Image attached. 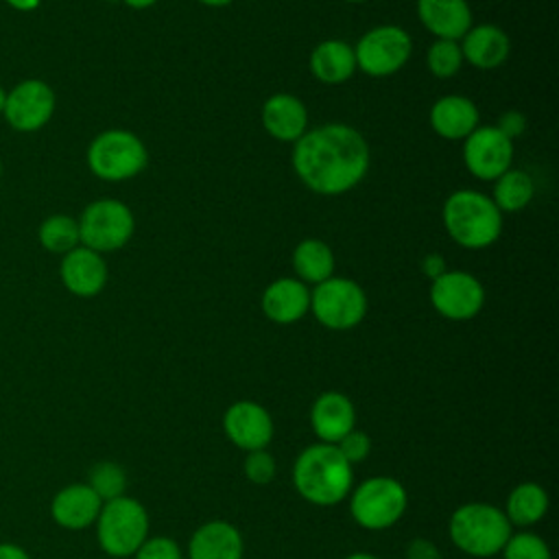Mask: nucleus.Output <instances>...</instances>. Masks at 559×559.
I'll return each instance as SVG.
<instances>
[{"mask_svg": "<svg viewBox=\"0 0 559 559\" xmlns=\"http://www.w3.org/2000/svg\"><path fill=\"white\" fill-rule=\"evenodd\" d=\"M96 496L107 502L114 498L124 496L127 489V474L124 469L114 461H100L90 469V483H87Z\"/></svg>", "mask_w": 559, "mask_h": 559, "instance_id": "29", "label": "nucleus"}, {"mask_svg": "<svg viewBox=\"0 0 559 559\" xmlns=\"http://www.w3.org/2000/svg\"><path fill=\"white\" fill-rule=\"evenodd\" d=\"M100 507H103V500L96 496V491L87 483H74L57 491L50 504V513L59 526L70 531H81L96 522Z\"/></svg>", "mask_w": 559, "mask_h": 559, "instance_id": "16", "label": "nucleus"}, {"mask_svg": "<svg viewBox=\"0 0 559 559\" xmlns=\"http://www.w3.org/2000/svg\"><path fill=\"white\" fill-rule=\"evenodd\" d=\"M133 559H181L179 546L170 537H146L131 555Z\"/></svg>", "mask_w": 559, "mask_h": 559, "instance_id": "34", "label": "nucleus"}, {"mask_svg": "<svg viewBox=\"0 0 559 559\" xmlns=\"http://www.w3.org/2000/svg\"><path fill=\"white\" fill-rule=\"evenodd\" d=\"M496 127H498L504 135H509V138L513 140L515 135H520V133L524 131L526 120H524V116H522L520 111H504V114L500 116V120H498Z\"/></svg>", "mask_w": 559, "mask_h": 559, "instance_id": "35", "label": "nucleus"}, {"mask_svg": "<svg viewBox=\"0 0 559 559\" xmlns=\"http://www.w3.org/2000/svg\"><path fill=\"white\" fill-rule=\"evenodd\" d=\"M0 559H31V557H28V552L22 546L2 542L0 544Z\"/></svg>", "mask_w": 559, "mask_h": 559, "instance_id": "38", "label": "nucleus"}, {"mask_svg": "<svg viewBox=\"0 0 559 559\" xmlns=\"http://www.w3.org/2000/svg\"><path fill=\"white\" fill-rule=\"evenodd\" d=\"M242 472L253 485H266L275 476V459L264 448L262 450H251L245 456Z\"/></svg>", "mask_w": 559, "mask_h": 559, "instance_id": "32", "label": "nucleus"}, {"mask_svg": "<svg viewBox=\"0 0 559 559\" xmlns=\"http://www.w3.org/2000/svg\"><path fill=\"white\" fill-rule=\"evenodd\" d=\"M500 552L504 559H550L548 544L535 533H511Z\"/></svg>", "mask_w": 559, "mask_h": 559, "instance_id": "31", "label": "nucleus"}, {"mask_svg": "<svg viewBox=\"0 0 559 559\" xmlns=\"http://www.w3.org/2000/svg\"><path fill=\"white\" fill-rule=\"evenodd\" d=\"M345 559H378L376 555H369V552H352V555H347Z\"/></svg>", "mask_w": 559, "mask_h": 559, "instance_id": "42", "label": "nucleus"}, {"mask_svg": "<svg viewBox=\"0 0 559 559\" xmlns=\"http://www.w3.org/2000/svg\"><path fill=\"white\" fill-rule=\"evenodd\" d=\"M421 269H424V273H426L430 280H437L439 275H443V273L448 271L445 260H443L439 253H428V255L421 260Z\"/></svg>", "mask_w": 559, "mask_h": 559, "instance_id": "37", "label": "nucleus"}, {"mask_svg": "<svg viewBox=\"0 0 559 559\" xmlns=\"http://www.w3.org/2000/svg\"><path fill=\"white\" fill-rule=\"evenodd\" d=\"M356 411L352 400L338 391L321 393L310 411V424L314 435L323 443H336L349 430H354Z\"/></svg>", "mask_w": 559, "mask_h": 559, "instance_id": "19", "label": "nucleus"}, {"mask_svg": "<svg viewBox=\"0 0 559 559\" xmlns=\"http://www.w3.org/2000/svg\"><path fill=\"white\" fill-rule=\"evenodd\" d=\"M443 227L465 249H485L502 234V212L478 190H456L443 203Z\"/></svg>", "mask_w": 559, "mask_h": 559, "instance_id": "3", "label": "nucleus"}, {"mask_svg": "<svg viewBox=\"0 0 559 559\" xmlns=\"http://www.w3.org/2000/svg\"><path fill=\"white\" fill-rule=\"evenodd\" d=\"M417 17L437 39L459 41L472 26L467 0H417Z\"/></svg>", "mask_w": 559, "mask_h": 559, "instance_id": "20", "label": "nucleus"}, {"mask_svg": "<svg viewBox=\"0 0 559 559\" xmlns=\"http://www.w3.org/2000/svg\"><path fill=\"white\" fill-rule=\"evenodd\" d=\"M59 277L72 295L94 297L107 284V262L103 253L79 245L61 255Z\"/></svg>", "mask_w": 559, "mask_h": 559, "instance_id": "15", "label": "nucleus"}, {"mask_svg": "<svg viewBox=\"0 0 559 559\" xmlns=\"http://www.w3.org/2000/svg\"><path fill=\"white\" fill-rule=\"evenodd\" d=\"M39 245L50 253H68L81 245L79 223L70 214H50L37 227Z\"/></svg>", "mask_w": 559, "mask_h": 559, "instance_id": "28", "label": "nucleus"}, {"mask_svg": "<svg viewBox=\"0 0 559 559\" xmlns=\"http://www.w3.org/2000/svg\"><path fill=\"white\" fill-rule=\"evenodd\" d=\"M76 223L81 245L98 253L122 249L135 231V218L129 205L109 197L85 205Z\"/></svg>", "mask_w": 559, "mask_h": 559, "instance_id": "7", "label": "nucleus"}, {"mask_svg": "<svg viewBox=\"0 0 559 559\" xmlns=\"http://www.w3.org/2000/svg\"><path fill=\"white\" fill-rule=\"evenodd\" d=\"M334 445H336V450L341 452V456H343L349 465L365 461L367 454H369V450H371L369 437H367L365 432L356 430V428L349 430L345 437H341Z\"/></svg>", "mask_w": 559, "mask_h": 559, "instance_id": "33", "label": "nucleus"}, {"mask_svg": "<svg viewBox=\"0 0 559 559\" xmlns=\"http://www.w3.org/2000/svg\"><path fill=\"white\" fill-rule=\"evenodd\" d=\"M4 100H7V90L0 85V116L4 111Z\"/></svg>", "mask_w": 559, "mask_h": 559, "instance_id": "43", "label": "nucleus"}, {"mask_svg": "<svg viewBox=\"0 0 559 559\" xmlns=\"http://www.w3.org/2000/svg\"><path fill=\"white\" fill-rule=\"evenodd\" d=\"M465 168L483 181H493L511 168L513 140L496 124L476 127L463 144Z\"/></svg>", "mask_w": 559, "mask_h": 559, "instance_id": "13", "label": "nucleus"}, {"mask_svg": "<svg viewBox=\"0 0 559 559\" xmlns=\"http://www.w3.org/2000/svg\"><path fill=\"white\" fill-rule=\"evenodd\" d=\"M0 179H2V159H0Z\"/></svg>", "mask_w": 559, "mask_h": 559, "instance_id": "44", "label": "nucleus"}, {"mask_svg": "<svg viewBox=\"0 0 559 559\" xmlns=\"http://www.w3.org/2000/svg\"><path fill=\"white\" fill-rule=\"evenodd\" d=\"M242 550L240 531L225 520H212L192 533L188 559H242Z\"/></svg>", "mask_w": 559, "mask_h": 559, "instance_id": "22", "label": "nucleus"}, {"mask_svg": "<svg viewBox=\"0 0 559 559\" xmlns=\"http://www.w3.org/2000/svg\"><path fill=\"white\" fill-rule=\"evenodd\" d=\"M548 511V493L537 483H520L507 498L504 515L511 526H531Z\"/></svg>", "mask_w": 559, "mask_h": 559, "instance_id": "26", "label": "nucleus"}, {"mask_svg": "<svg viewBox=\"0 0 559 559\" xmlns=\"http://www.w3.org/2000/svg\"><path fill=\"white\" fill-rule=\"evenodd\" d=\"M310 310V290L297 277H280L262 293V312L280 325L299 321Z\"/></svg>", "mask_w": 559, "mask_h": 559, "instance_id": "18", "label": "nucleus"}, {"mask_svg": "<svg viewBox=\"0 0 559 559\" xmlns=\"http://www.w3.org/2000/svg\"><path fill=\"white\" fill-rule=\"evenodd\" d=\"M293 269L306 284H321L334 275V253L328 242L319 238L301 240L293 251Z\"/></svg>", "mask_w": 559, "mask_h": 559, "instance_id": "25", "label": "nucleus"}, {"mask_svg": "<svg viewBox=\"0 0 559 559\" xmlns=\"http://www.w3.org/2000/svg\"><path fill=\"white\" fill-rule=\"evenodd\" d=\"M11 9H15V11H22V13H28V11H35L39 4H41V0H4Z\"/></svg>", "mask_w": 559, "mask_h": 559, "instance_id": "39", "label": "nucleus"}, {"mask_svg": "<svg viewBox=\"0 0 559 559\" xmlns=\"http://www.w3.org/2000/svg\"><path fill=\"white\" fill-rule=\"evenodd\" d=\"M511 537V522L504 511L487 502L461 504L450 518V539L472 557L500 552Z\"/></svg>", "mask_w": 559, "mask_h": 559, "instance_id": "4", "label": "nucleus"}, {"mask_svg": "<svg viewBox=\"0 0 559 559\" xmlns=\"http://www.w3.org/2000/svg\"><path fill=\"white\" fill-rule=\"evenodd\" d=\"M308 66L317 81L325 85H341L356 72L354 48L343 39H323L312 48Z\"/></svg>", "mask_w": 559, "mask_h": 559, "instance_id": "24", "label": "nucleus"}, {"mask_svg": "<svg viewBox=\"0 0 559 559\" xmlns=\"http://www.w3.org/2000/svg\"><path fill=\"white\" fill-rule=\"evenodd\" d=\"M293 168L308 190L325 197L343 194L367 175L369 144L354 127L328 122L295 142Z\"/></svg>", "mask_w": 559, "mask_h": 559, "instance_id": "1", "label": "nucleus"}, {"mask_svg": "<svg viewBox=\"0 0 559 559\" xmlns=\"http://www.w3.org/2000/svg\"><path fill=\"white\" fill-rule=\"evenodd\" d=\"M430 127L445 140H465L478 127V107L461 94H448L430 107Z\"/></svg>", "mask_w": 559, "mask_h": 559, "instance_id": "23", "label": "nucleus"}, {"mask_svg": "<svg viewBox=\"0 0 559 559\" xmlns=\"http://www.w3.org/2000/svg\"><path fill=\"white\" fill-rule=\"evenodd\" d=\"M347 2H365V0H347Z\"/></svg>", "mask_w": 559, "mask_h": 559, "instance_id": "46", "label": "nucleus"}, {"mask_svg": "<svg viewBox=\"0 0 559 559\" xmlns=\"http://www.w3.org/2000/svg\"><path fill=\"white\" fill-rule=\"evenodd\" d=\"M144 142L127 129L100 131L87 146L90 170L105 181H124L146 168Z\"/></svg>", "mask_w": 559, "mask_h": 559, "instance_id": "5", "label": "nucleus"}, {"mask_svg": "<svg viewBox=\"0 0 559 559\" xmlns=\"http://www.w3.org/2000/svg\"><path fill=\"white\" fill-rule=\"evenodd\" d=\"M352 465L334 443H312L295 461L293 483L299 496L319 507H332L352 489Z\"/></svg>", "mask_w": 559, "mask_h": 559, "instance_id": "2", "label": "nucleus"}, {"mask_svg": "<svg viewBox=\"0 0 559 559\" xmlns=\"http://www.w3.org/2000/svg\"><path fill=\"white\" fill-rule=\"evenodd\" d=\"M127 7H131V9H148V7H153L157 0H122Z\"/></svg>", "mask_w": 559, "mask_h": 559, "instance_id": "40", "label": "nucleus"}, {"mask_svg": "<svg viewBox=\"0 0 559 559\" xmlns=\"http://www.w3.org/2000/svg\"><path fill=\"white\" fill-rule=\"evenodd\" d=\"M148 535V515L142 502L120 496L103 502L96 518V537L109 557H131Z\"/></svg>", "mask_w": 559, "mask_h": 559, "instance_id": "6", "label": "nucleus"}, {"mask_svg": "<svg viewBox=\"0 0 559 559\" xmlns=\"http://www.w3.org/2000/svg\"><path fill=\"white\" fill-rule=\"evenodd\" d=\"M406 559H441V552L428 539H413L406 548Z\"/></svg>", "mask_w": 559, "mask_h": 559, "instance_id": "36", "label": "nucleus"}, {"mask_svg": "<svg viewBox=\"0 0 559 559\" xmlns=\"http://www.w3.org/2000/svg\"><path fill=\"white\" fill-rule=\"evenodd\" d=\"M262 127L280 142H297L308 131L306 105L293 94H273L262 105Z\"/></svg>", "mask_w": 559, "mask_h": 559, "instance_id": "17", "label": "nucleus"}, {"mask_svg": "<svg viewBox=\"0 0 559 559\" xmlns=\"http://www.w3.org/2000/svg\"><path fill=\"white\" fill-rule=\"evenodd\" d=\"M55 90L41 79H24L7 92L2 118L17 133H33L46 127L55 114Z\"/></svg>", "mask_w": 559, "mask_h": 559, "instance_id": "11", "label": "nucleus"}, {"mask_svg": "<svg viewBox=\"0 0 559 559\" xmlns=\"http://www.w3.org/2000/svg\"><path fill=\"white\" fill-rule=\"evenodd\" d=\"M406 489L391 476H373L352 491L349 511L354 520L369 531L393 526L406 511Z\"/></svg>", "mask_w": 559, "mask_h": 559, "instance_id": "8", "label": "nucleus"}, {"mask_svg": "<svg viewBox=\"0 0 559 559\" xmlns=\"http://www.w3.org/2000/svg\"><path fill=\"white\" fill-rule=\"evenodd\" d=\"M201 4H205V7H227V4H231L234 0H199Z\"/></svg>", "mask_w": 559, "mask_h": 559, "instance_id": "41", "label": "nucleus"}, {"mask_svg": "<svg viewBox=\"0 0 559 559\" xmlns=\"http://www.w3.org/2000/svg\"><path fill=\"white\" fill-rule=\"evenodd\" d=\"M493 181H496V186H493L491 201L496 203V207L500 212H518V210L526 207L533 201L535 183H533L528 173L518 170V168H509L507 173H502Z\"/></svg>", "mask_w": 559, "mask_h": 559, "instance_id": "27", "label": "nucleus"}, {"mask_svg": "<svg viewBox=\"0 0 559 559\" xmlns=\"http://www.w3.org/2000/svg\"><path fill=\"white\" fill-rule=\"evenodd\" d=\"M223 428L227 439L240 450H262L273 437V419L258 402H234L223 415Z\"/></svg>", "mask_w": 559, "mask_h": 559, "instance_id": "14", "label": "nucleus"}, {"mask_svg": "<svg viewBox=\"0 0 559 559\" xmlns=\"http://www.w3.org/2000/svg\"><path fill=\"white\" fill-rule=\"evenodd\" d=\"M111 559H129V557H111Z\"/></svg>", "mask_w": 559, "mask_h": 559, "instance_id": "45", "label": "nucleus"}, {"mask_svg": "<svg viewBox=\"0 0 559 559\" xmlns=\"http://www.w3.org/2000/svg\"><path fill=\"white\" fill-rule=\"evenodd\" d=\"M310 310L323 328L349 330L365 319L367 295L358 282L332 275L310 290Z\"/></svg>", "mask_w": 559, "mask_h": 559, "instance_id": "9", "label": "nucleus"}, {"mask_svg": "<svg viewBox=\"0 0 559 559\" xmlns=\"http://www.w3.org/2000/svg\"><path fill=\"white\" fill-rule=\"evenodd\" d=\"M413 52V39L411 35L395 26V24H382L367 31L356 48V68L362 70L369 76H389L395 74L400 68L406 66Z\"/></svg>", "mask_w": 559, "mask_h": 559, "instance_id": "10", "label": "nucleus"}, {"mask_svg": "<svg viewBox=\"0 0 559 559\" xmlns=\"http://www.w3.org/2000/svg\"><path fill=\"white\" fill-rule=\"evenodd\" d=\"M463 61L472 63L480 70H493L502 66L511 52L509 35L496 24H478L469 26V31L461 37Z\"/></svg>", "mask_w": 559, "mask_h": 559, "instance_id": "21", "label": "nucleus"}, {"mask_svg": "<svg viewBox=\"0 0 559 559\" xmlns=\"http://www.w3.org/2000/svg\"><path fill=\"white\" fill-rule=\"evenodd\" d=\"M426 63L432 76L452 79L463 66V52L454 39H435L426 52Z\"/></svg>", "mask_w": 559, "mask_h": 559, "instance_id": "30", "label": "nucleus"}, {"mask_svg": "<svg viewBox=\"0 0 559 559\" xmlns=\"http://www.w3.org/2000/svg\"><path fill=\"white\" fill-rule=\"evenodd\" d=\"M432 308L450 321H467L485 306L483 284L465 271H445L430 284Z\"/></svg>", "mask_w": 559, "mask_h": 559, "instance_id": "12", "label": "nucleus"}]
</instances>
